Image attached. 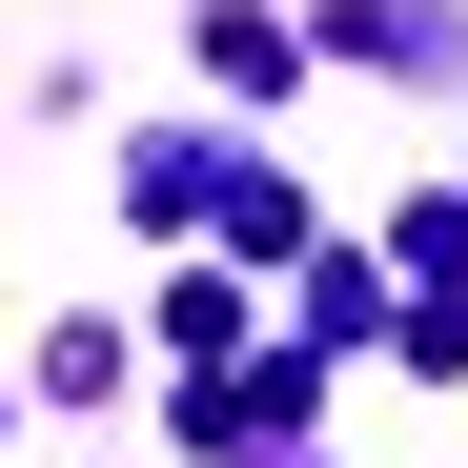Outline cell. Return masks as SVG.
Segmentation results:
<instances>
[{
  "mask_svg": "<svg viewBox=\"0 0 468 468\" xmlns=\"http://www.w3.org/2000/svg\"><path fill=\"white\" fill-rule=\"evenodd\" d=\"M184 61H204L224 102H285V82H305V41L265 21V0H204V21H184Z\"/></svg>",
  "mask_w": 468,
  "mask_h": 468,
  "instance_id": "obj_1",
  "label": "cell"
},
{
  "mask_svg": "<svg viewBox=\"0 0 468 468\" xmlns=\"http://www.w3.org/2000/svg\"><path fill=\"white\" fill-rule=\"evenodd\" d=\"M122 204H143V224H204V204H224V143H143Z\"/></svg>",
  "mask_w": 468,
  "mask_h": 468,
  "instance_id": "obj_2",
  "label": "cell"
},
{
  "mask_svg": "<svg viewBox=\"0 0 468 468\" xmlns=\"http://www.w3.org/2000/svg\"><path fill=\"white\" fill-rule=\"evenodd\" d=\"M224 245L285 265V245H305V184H285V164H224Z\"/></svg>",
  "mask_w": 468,
  "mask_h": 468,
  "instance_id": "obj_3",
  "label": "cell"
}]
</instances>
